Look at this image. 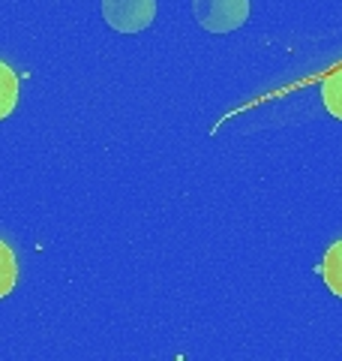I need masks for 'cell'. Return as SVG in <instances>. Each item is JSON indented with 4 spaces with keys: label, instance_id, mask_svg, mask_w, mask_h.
I'll return each mask as SVG.
<instances>
[{
    "label": "cell",
    "instance_id": "6",
    "mask_svg": "<svg viewBox=\"0 0 342 361\" xmlns=\"http://www.w3.org/2000/svg\"><path fill=\"white\" fill-rule=\"evenodd\" d=\"M322 99H324V106H327L330 115L342 121V70H336L334 75L324 78V85H322Z\"/></svg>",
    "mask_w": 342,
    "mask_h": 361
},
{
    "label": "cell",
    "instance_id": "3",
    "mask_svg": "<svg viewBox=\"0 0 342 361\" xmlns=\"http://www.w3.org/2000/svg\"><path fill=\"white\" fill-rule=\"evenodd\" d=\"M322 274H324L327 289L334 292L336 298H342V238L327 247L324 262H322Z\"/></svg>",
    "mask_w": 342,
    "mask_h": 361
},
{
    "label": "cell",
    "instance_id": "2",
    "mask_svg": "<svg viewBox=\"0 0 342 361\" xmlns=\"http://www.w3.org/2000/svg\"><path fill=\"white\" fill-rule=\"evenodd\" d=\"M156 0H102V18L118 33H139L153 21Z\"/></svg>",
    "mask_w": 342,
    "mask_h": 361
},
{
    "label": "cell",
    "instance_id": "5",
    "mask_svg": "<svg viewBox=\"0 0 342 361\" xmlns=\"http://www.w3.org/2000/svg\"><path fill=\"white\" fill-rule=\"evenodd\" d=\"M15 280H18V262H15V253L13 247L0 241V298H6L9 292L15 289Z\"/></svg>",
    "mask_w": 342,
    "mask_h": 361
},
{
    "label": "cell",
    "instance_id": "4",
    "mask_svg": "<svg viewBox=\"0 0 342 361\" xmlns=\"http://www.w3.org/2000/svg\"><path fill=\"white\" fill-rule=\"evenodd\" d=\"M15 103H18V75L13 73V66L0 61V121L13 115Z\"/></svg>",
    "mask_w": 342,
    "mask_h": 361
},
{
    "label": "cell",
    "instance_id": "1",
    "mask_svg": "<svg viewBox=\"0 0 342 361\" xmlns=\"http://www.w3.org/2000/svg\"><path fill=\"white\" fill-rule=\"evenodd\" d=\"M192 16L204 30L228 33L249 18V0H192Z\"/></svg>",
    "mask_w": 342,
    "mask_h": 361
}]
</instances>
